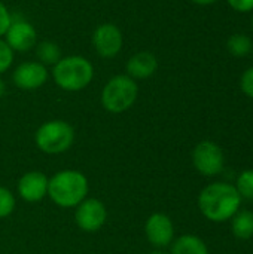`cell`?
I'll return each mask as SVG.
<instances>
[{
    "label": "cell",
    "mask_w": 253,
    "mask_h": 254,
    "mask_svg": "<svg viewBox=\"0 0 253 254\" xmlns=\"http://www.w3.org/2000/svg\"><path fill=\"white\" fill-rule=\"evenodd\" d=\"M252 25H253V19H252Z\"/></svg>",
    "instance_id": "cell-27"
},
{
    "label": "cell",
    "mask_w": 253,
    "mask_h": 254,
    "mask_svg": "<svg viewBox=\"0 0 253 254\" xmlns=\"http://www.w3.org/2000/svg\"><path fill=\"white\" fill-rule=\"evenodd\" d=\"M15 205H16V199L13 193L7 188L0 186V219L9 217L15 211Z\"/></svg>",
    "instance_id": "cell-19"
},
{
    "label": "cell",
    "mask_w": 253,
    "mask_h": 254,
    "mask_svg": "<svg viewBox=\"0 0 253 254\" xmlns=\"http://www.w3.org/2000/svg\"><path fill=\"white\" fill-rule=\"evenodd\" d=\"M12 22V15L10 12L7 10L6 4L0 0V37L6 34L9 25Z\"/></svg>",
    "instance_id": "cell-22"
},
{
    "label": "cell",
    "mask_w": 253,
    "mask_h": 254,
    "mask_svg": "<svg viewBox=\"0 0 253 254\" xmlns=\"http://www.w3.org/2000/svg\"><path fill=\"white\" fill-rule=\"evenodd\" d=\"M124 43L122 31L118 25L112 22H106L98 25L92 33V46L95 52L103 58L116 57Z\"/></svg>",
    "instance_id": "cell-8"
},
{
    "label": "cell",
    "mask_w": 253,
    "mask_h": 254,
    "mask_svg": "<svg viewBox=\"0 0 253 254\" xmlns=\"http://www.w3.org/2000/svg\"><path fill=\"white\" fill-rule=\"evenodd\" d=\"M240 88L243 91V94H246L248 97L253 98V67L248 68L242 79H240Z\"/></svg>",
    "instance_id": "cell-21"
},
{
    "label": "cell",
    "mask_w": 253,
    "mask_h": 254,
    "mask_svg": "<svg viewBox=\"0 0 253 254\" xmlns=\"http://www.w3.org/2000/svg\"><path fill=\"white\" fill-rule=\"evenodd\" d=\"M48 76L46 65L39 61H25L13 70L12 80L15 86L22 91H34L46 83Z\"/></svg>",
    "instance_id": "cell-10"
},
{
    "label": "cell",
    "mask_w": 253,
    "mask_h": 254,
    "mask_svg": "<svg viewBox=\"0 0 253 254\" xmlns=\"http://www.w3.org/2000/svg\"><path fill=\"white\" fill-rule=\"evenodd\" d=\"M52 77L58 88L67 92H78L85 89L92 77V64L81 55L63 57L52 68Z\"/></svg>",
    "instance_id": "cell-3"
},
{
    "label": "cell",
    "mask_w": 253,
    "mask_h": 254,
    "mask_svg": "<svg viewBox=\"0 0 253 254\" xmlns=\"http://www.w3.org/2000/svg\"><path fill=\"white\" fill-rule=\"evenodd\" d=\"M252 49H253V48H252Z\"/></svg>",
    "instance_id": "cell-28"
},
{
    "label": "cell",
    "mask_w": 253,
    "mask_h": 254,
    "mask_svg": "<svg viewBox=\"0 0 253 254\" xmlns=\"http://www.w3.org/2000/svg\"><path fill=\"white\" fill-rule=\"evenodd\" d=\"M243 199L234 185L215 182L207 185L198 195V208L201 214L213 223L230 222L240 210Z\"/></svg>",
    "instance_id": "cell-1"
},
{
    "label": "cell",
    "mask_w": 253,
    "mask_h": 254,
    "mask_svg": "<svg viewBox=\"0 0 253 254\" xmlns=\"http://www.w3.org/2000/svg\"><path fill=\"white\" fill-rule=\"evenodd\" d=\"M194 3H197V4H212V3H215L216 0H192Z\"/></svg>",
    "instance_id": "cell-25"
},
{
    "label": "cell",
    "mask_w": 253,
    "mask_h": 254,
    "mask_svg": "<svg viewBox=\"0 0 253 254\" xmlns=\"http://www.w3.org/2000/svg\"><path fill=\"white\" fill-rule=\"evenodd\" d=\"M34 143L37 149L46 155H61L73 146L75 129L66 121H48L37 128Z\"/></svg>",
    "instance_id": "cell-5"
},
{
    "label": "cell",
    "mask_w": 253,
    "mask_h": 254,
    "mask_svg": "<svg viewBox=\"0 0 253 254\" xmlns=\"http://www.w3.org/2000/svg\"><path fill=\"white\" fill-rule=\"evenodd\" d=\"M127 74L130 77L136 79H148L151 76L155 74V71L158 70V60L152 52L148 51H142L134 54L133 57H130V60L127 61Z\"/></svg>",
    "instance_id": "cell-13"
},
{
    "label": "cell",
    "mask_w": 253,
    "mask_h": 254,
    "mask_svg": "<svg viewBox=\"0 0 253 254\" xmlns=\"http://www.w3.org/2000/svg\"><path fill=\"white\" fill-rule=\"evenodd\" d=\"M170 254H210V252L200 237L186 234L171 243Z\"/></svg>",
    "instance_id": "cell-14"
},
{
    "label": "cell",
    "mask_w": 253,
    "mask_h": 254,
    "mask_svg": "<svg viewBox=\"0 0 253 254\" xmlns=\"http://www.w3.org/2000/svg\"><path fill=\"white\" fill-rule=\"evenodd\" d=\"M75 220L81 231L86 234H94L106 225L107 208L104 202L97 198H85L76 207Z\"/></svg>",
    "instance_id": "cell-7"
},
{
    "label": "cell",
    "mask_w": 253,
    "mask_h": 254,
    "mask_svg": "<svg viewBox=\"0 0 253 254\" xmlns=\"http://www.w3.org/2000/svg\"><path fill=\"white\" fill-rule=\"evenodd\" d=\"M89 183L84 173L78 170H61L48 183V196L60 208H76L88 198Z\"/></svg>",
    "instance_id": "cell-2"
},
{
    "label": "cell",
    "mask_w": 253,
    "mask_h": 254,
    "mask_svg": "<svg viewBox=\"0 0 253 254\" xmlns=\"http://www.w3.org/2000/svg\"><path fill=\"white\" fill-rule=\"evenodd\" d=\"M228 3L237 12H249V10H253V0H228Z\"/></svg>",
    "instance_id": "cell-23"
},
{
    "label": "cell",
    "mask_w": 253,
    "mask_h": 254,
    "mask_svg": "<svg viewBox=\"0 0 253 254\" xmlns=\"http://www.w3.org/2000/svg\"><path fill=\"white\" fill-rule=\"evenodd\" d=\"M36 55L39 58V63L43 65H55L63 57H61V49L55 42L45 40L36 45Z\"/></svg>",
    "instance_id": "cell-16"
},
{
    "label": "cell",
    "mask_w": 253,
    "mask_h": 254,
    "mask_svg": "<svg viewBox=\"0 0 253 254\" xmlns=\"http://www.w3.org/2000/svg\"><path fill=\"white\" fill-rule=\"evenodd\" d=\"M149 254H166L163 250H158V249H155V252H152V253Z\"/></svg>",
    "instance_id": "cell-26"
},
{
    "label": "cell",
    "mask_w": 253,
    "mask_h": 254,
    "mask_svg": "<svg viewBox=\"0 0 253 254\" xmlns=\"http://www.w3.org/2000/svg\"><path fill=\"white\" fill-rule=\"evenodd\" d=\"M231 222V232L239 240H251L253 237V211L239 210Z\"/></svg>",
    "instance_id": "cell-15"
},
{
    "label": "cell",
    "mask_w": 253,
    "mask_h": 254,
    "mask_svg": "<svg viewBox=\"0 0 253 254\" xmlns=\"http://www.w3.org/2000/svg\"><path fill=\"white\" fill-rule=\"evenodd\" d=\"M48 183L49 179L42 171H28L19 177L16 192L25 202H40L48 196Z\"/></svg>",
    "instance_id": "cell-12"
},
{
    "label": "cell",
    "mask_w": 253,
    "mask_h": 254,
    "mask_svg": "<svg viewBox=\"0 0 253 254\" xmlns=\"http://www.w3.org/2000/svg\"><path fill=\"white\" fill-rule=\"evenodd\" d=\"M4 94H6V85H4V82L0 79V98H3Z\"/></svg>",
    "instance_id": "cell-24"
},
{
    "label": "cell",
    "mask_w": 253,
    "mask_h": 254,
    "mask_svg": "<svg viewBox=\"0 0 253 254\" xmlns=\"http://www.w3.org/2000/svg\"><path fill=\"white\" fill-rule=\"evenodd\" d=\"M6 43L13 52H27L37 45V31L25 19H13L6 31Z\"/></svg>",
    "instance_id": "cell-11"
},
{
    "label": "cell",
    "mask_w": 253,
    "mask_h": 254,
    "mask_svg": "<svg viewBox=\"0 0 253 254\" xmlns=\"http://www.w3.org/2000/svg\"><path fill=\"white\" fill-rule=\"evenodd\" d=\"M13 63V51L4 40H0V74L7 71Z\"/></svg>",
    "instance_id": "cell-20"
},
{
    "label": "cell",
    "mask_w": 253,
    "mask_h": 254,
    "mask_svg": "<svg viewBox=\"0 0 253 254\" xmlns=\"http://www.w3.org/2000/svg\"><path fill=\"white\" fill-rule=\"evenodd\" d=\"M234 188L243 201H253V170L242 171L236 179Z\"/></svg>",
    "instance_id": "cell-17"
},
{
    "label": "cell",
    "mask_w": 253,
    "mask_h": 254,
    "mask_svg": "<svg viewBox=\"0 0 253 254\" xmlns=\"http://www.w3.org/2000/svg\"><path fill=\"white\" fill-rule=\"evenodd\" d=\"M139 95V86L128 74L113 76L101 91V106L106 112L119 115L133 107Z\"/></svg>",
    "instance_id": "cell-4"
},
{
    "label": "cell",
    "mask_w": 253,
    "mask_h": 254,
    "mask_svg": "<svg viewBox=\"0 0 253 254\" xmlns=\"http://www.w3.org/2000/svg\"><path fill=\"white\" fill-rule=\"evenodd\" d=\"M227 48H228L231 55H234V57H245L246 54H249L252 51L253 45L248 36H245V34H233L228 39Z\"/></svg>",
    "instance_id": "cell-18"
},
{
    "label": "cell",
    "mask_w": 253,
    "mask_h": 254,
    "mask_svg": "<svg viewBox=\"0 0 253 254\" xmlns=\"http://www.w3.org/2000/svg\"><path fill=\"white\" fill-rule=\"evenodd\" d=\"M145 235L149 244L158 250L170 247L174 241L173 220L164 213H154L145 223Z\"/></svg>",
    "instance_id": "cell-9"
},
{
    "label": "cell",
    "mask_w": 253,
    "mask_h": 254,
    "mask_svg": "<svg viewBox=\"0 0 253 254\" xmlns=\"http://www.w3.org/2000/svg\"><path fill=\"white\" fill-rule=\"evenodd\" d=\"M192 165L204 177L219 176L225 167V156L221 146L210 140L200 141L192 150Z\"/></svg>",
    "instance_id": "cell-6"
}]
</instances>
